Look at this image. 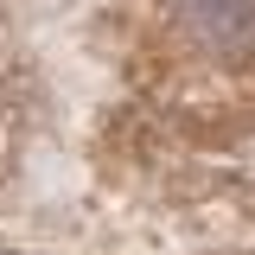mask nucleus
Returning <instances> with one entry per match:
<instances>
[]
</instances>
